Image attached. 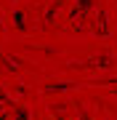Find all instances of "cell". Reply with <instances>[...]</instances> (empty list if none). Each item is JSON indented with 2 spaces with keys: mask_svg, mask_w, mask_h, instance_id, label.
I'll use <instances>...</instances> for the list:
<instances>
[{
  "mask_svg": "<svg viewBox=\"0 0 117 120\" xmlns=\"http://www.w3.org/2000/svg\"><path fill=\"white\" fill-rule=\"evenodd\" d=\"M0 101H3V99H0Z\"/></svg>",
  "mask_w": 117,
  "mask_h": 120,
  "instance_id": "277c9868",
  "label": "cell"
},
{
  "mask_svg": "<svg viewBox=\"0 0 117 120\" xmlns=\"http://www.w3.org/2000/svg\"><path fill=\"white\" fill-rule=\"evenodd\" d=\"M13 120H29V112H27L24 107H16V115H13Z\"/></svg>",
  "mask_w": 117,
  "mask_h": 120,
  "instance_id": "6da1fadb",
  "label": "cell"
},
{
  "mask_svg": "<svg viewBox=\"0 0 117 120\" xmlns=\"http://www.w3.org/2000/svg\"><path fill=\"white\" fill-rule=\"evenodd\" d=\"M0 120H5V115H0Z\"/></svg>",
  "mask_w": 117,
  "mask_h": 120,
  "instance_id": "3957f363",
  "label": "cell"
},
{
  "mask_svg": "<svg viewBox=\"0 0 117 120\" xmlns=\"http://www.w3.org/2000/svg\"><path fill=\"white\" fill-rule=\"evenodd\" d=\"M13 19H16V27H19V30H24V16H21V11L13 13Z\"/></svg>",
  "mask_w": 117,
  "mask_h": 120,
  "instance_id": "7a4b0ae2",
  "label": "cell"
}]
</instances>
